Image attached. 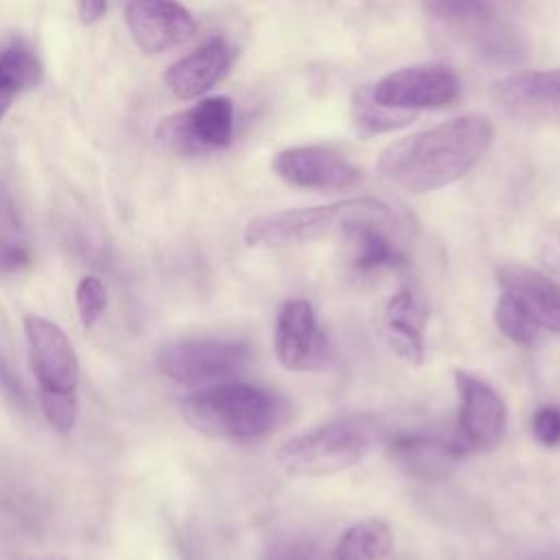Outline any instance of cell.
Returning <instances> with one entry per match:
<instances>
[{
	"label": "cell",
	"instance_id": "11",
	"mask_svg": "<svg viewBox=\"0 0 560 560\" xmlns=\"http://www.w3.org/2000/svg\"><path fill=\"white\" fill-rule=\"evenodd\" d=\"M497 109L521 122L560 120V68L516 72L490 90Z\"/></svg>",
	"mask_w": 560,
	"mask_h": 560
},
{
	"label": "cell",
	"instance_id": "18",
	"mask_svg": "<svg viewBox=\"0 0 560 560\" xmlns=\"http://www.w3.org/2000/svg\"><path fill=\"white\" fill-rule=\"evenodd\" d=\"M392 228H396V223L376 219L346 225L341 236L350 245V262L357 271L370 273L378 269H402L407 265L405 254L389 238Z\"/></svg>",
	"mask_w": 560,
	"mask_h": 560
},
{
	"label": "cell",
	"instance_id": "9",
	"mask_svg": "<svg viewBox=\"0 0 560 560\" xmlns=\"http://www.w3.org/2000/svg\"><path fill=\"white\" fill-rule=\"evenodd\" d=\"M24 337L39 392L77 394L81 378L79 354L63 328L44 315L31 313L24 317Z\"/></svg>",
	"mask_w": 560,
	"mask_h": 560
},
{
	"label": "cell",
	"instance_id": "21",
	"mask_svg": "<svg viewBox=\"0 0 560 560\" xmlns=\"http://www.w3.org/2000/svg\"><path fill=\"white\" fill-rule=\"evenodd\" d=\"M494 324L514 343H532L542 330L525 302L510 291H503L494 304Z\"/></svg>",
	"mask_w": 560,
	"mask_h": 560
},
{
	"label": "cell",
	"instance_id": "29",
	"mask_svg": "<svg viewBox=\"0 0 560 560\" xmlns=\"http://www.w3.org/2000/svg\"><path fill=\"white\" fill-rule=\"evenodd\" d=\"M22 228L18 208L11 199V195L7 192V188L0 184V230L9 232V234H18Z\"/></svg>",
	"mask_w": 560,
	"mask_h": 560
},
{
	"label": "cell",
	"instance_id": "23",
	"mask_svg": "<svg viewBox=\"0 0 560 560\" xmlns=\"http://www.w3.org/2000/svg\"><path fill=\"white\" fill-rule=\"evenodd\" d=\"M505 0H422L424 11L446 22H486Z\"/></svg>",
	"mask_w": 560,
	"mask_h": 560
},
{
	"label": "cell",
	"instance_id": "25",
	"mask_svg": "<svg viewBox=\"0 0 560 560\" xmlns=\"http://www.w3.org/2000/svg\"><path fill=\"white\" fill-rule=\"evenodd\" d=\"M74 302H77V313L81 324L85 328L94 326L107 306V289L103 280L96 276H83L77 284Z\"/></svg>",
	"mask_w": 560,
	"mask_h": 560
},
{
	"label": "cell",
	"instance_id": "28",
	"mask_svg": "<svg viewBox=\"0 0 560 560\" xmlns=\"http://www.w3.org/2000/svg\"><path fill=\"white\" fill-rule=\"evenodd\" d=\"M262 560H324L322 549L304 538H287L273 542Z\"/></svg>",
	"mask_w": 560,
	"mask_h": 560
},
{
	"label": "cell",
	"instance_id": "15",
	"mask_svg": "<svg viewBox=\"0 0 560 560\" xmlns=\"http://www.w3.org/2000/svg\"><path fill=\"white\" fill-rule=\"evenodd\" d=\"M389 462L407 477L440 481L462 462L451 438L427 433H398L387 442Z\"/></svg>",
	"mask_w": 560,
	"mask_h": 560
},
{
	"label": "cell",
	"instance_id": "30",
	"mask_svg": "<svg viewBox=\"0 0 560 560\" xmlns=\"http://www.w3.org/2000/svg\"><path fill=\"white\" fill-rule=\"evenodd\" d=\"M109 0H77V11L83 24H94L107 13Z\"/></svg>",
	"mask_w": 560,
	"mask_h": 560
},
{
	"label": "cell",
	"instance_id": "12",
	"mask_svg": "<svg viewBox=\"0 0 560 560\" xmlns=\"http://www.w3.org/2000/svg\"><path fill=\"white\" fill-rule=\"evenodd\" d=\"M276 175L298 188L348 190L361 182V171L330 147H291L273 158Z\"/></svg>",
	"mask_w": 560,
	"mask_h": 560
},
{
	"label": "cell",
	"instance_id": "10",
	"mask_svg": "<svg viewBox=\"0 0 560 560\" xmlns=\"http://www.w3.org/2000/svg\"><path fill=\"white\" fill-rule=\"evenodd\" d=\"M459 90V79L451 68L411 66L383 77L370 88V94L378 105L400 112H418L451 105L457 101Z\"/></svg>",
	"mask_w": 560,
	"mask_h": 560
},
{
	"label": "cell",
	"instance_id": "1",
	"mask_svg": "<svg viewBox=\"0 0 560 560\" xmlns=\"http://www.w3.org/2000/svg\"><path fill=\"white\" fill-rule=\"evenodd\" d=\"M492 122L468 114L389 144L378 160V175L405 192H429L470 173L492 144Z\"/></svg>",
	"mask_w": 560,
	"mask_h": 560
},
{
	"label": "cell",
	"instance_id": "16",
	"mask_svg": "<svg viewBox=\"0 0 560 560\" xmlns=\"http://www.w3.org/2000/svg\"><path fill=\"white\" fill-rule=\"evenodd\" d=\"M234 55V48L223 37H210L190 55L175 61L166 70L164 81L175 96L184 101L197 98L228 74Z\"/></svg>",
	"mask_w": 560,
	"mask_h": 560
},
{
	"label": "cell",
	"instance_id": "3",
	"mask_svg": "<svg viewBox=\"0 0 560 560\" xmlns=\"http://www.w3.org/2000/svg\"><path fill=\"white\" fill-rule=\"evenodd\" d=\"M378 440L376 418L343 416L287 440L278 451V462L295 477H326L365 459Z\"/></svg>",
	"mask_w": 560,
	"mask_h": 560
},
{
	"label": "cell",
	"instance_id": "24",
	"mask_svg": "<svg viewBox=\"0 0 560 560\" xmlns=\"http://www.w3.org/2000/svg\"><path fill=\"white\" fill-rule=\"evenodd\" d=\"M39 405L46 422L57 433H70L79 418V400L77 394L66 392H39Z\"/></svg>",
	"mask_w": 560,
	"mask_h": 560
},
{
	"label": "cell",
	"instance_id": "4",
	"mask_svg": "<svg viewBox=\"0 0 560 560\" xmlns=\"http://www.w3.org/2000/svg\"><path fill=\"white\" fill-rule=\"evenodd\" d=\"M387 221L396 223L394 210L374 197H354L326 206L291 208L256 217L247 223L243 238L249 247H295L319 241L332 232H343L354 221Z\"/></svg>",
	"mask_w": 560,
	"mask_h": 560
},
{
	"label": "cell",
	"instance_id": "6",
	"mask_svg": "<svg viewBox=\"0 0 560 560\" xmlns=\"http://www.w3.org/2000/svg\"><path fill=\"white\" fill-rule=\"evenodd\" d=\"M252 357L245 341L234 339H186L160 348L155 368L182 385H203L236 374Z\"/></svg>",
	"mask_w": 560,
	"mask_h": 560
},
{
	"label": "cell",
	"instance_id": "7",
	"mask_svg": "<svg viewBox=\"0 0 560 560\" xmlns=\"http://www.w3.org/2000/svg\"><path fill=\"white\" fill-rule=\"evenodd\" d=\"M155 136L175 153L199 155L230 147L234 136V107L225 96H210L186 112L160 122Z\"/></svg>",
	"mask_w": 560,
	"mask_h": 560
},
{
	"label": "cell",
	"instance_id": "2",
	"mask_svg": "<svg viewBox=\"0 0 560 560\" xmlns=\"http://www.w3.org/2000/svg\"><path fill=\"white\" fill-rule=\"evenodd\" d=\"M282 394L241 381H219L182 400V416L199 433L228 442H258L291 420Z\"/></svg>",
	"mask_w": 560,
	"mask_h": 560
},
{
	"label": "cell",
	"instance_id": "26",
	"mask_svg": "<svg viewBox=\"0 0 560 560\" xmlns=\"http://www.w3.org/2000/svg\"><path fill=\"white\" fill-rule=\"evenodd\" d=\"M31 249L18 238V234L0 232V276H15L31 267Z\"/></svg>",
	"mask_w": 560,
	"mask_h": 560
},
{
	"label": "cell",
	"instance_id": "13",
	"mask_svg": "<svg viewBox=\"0 0 560 560\" xmlns=\"http://www.w3.org/2000/svg\"><path fill=\"white\" fill-rule=\"evenodd\" d=\"M125 22L136 46L147 55L171 50L197 31L192 15L177 0H127Z\"/></svg>",
	"mask_w": 560,
	"mask_h": 560
},
{
	"label": "cell",
	"instance_id": "17",
	"mask_svg": "<svg viewBox=\"0 0 560 560\" xmlns=\"http://www.w3.org/2000/svg\"><path fill=\"white\" fill-rule=\"evenodd\" d=\"M497 282L503 291L518 295L540 328L560 335V284L527 265L508 262L497 267Z\"/></svg>",
	"mask_w": 560,
	"mask_h": 560
},
{
	"label": "cell",
	"instance_id": "14",
	"mask_svg": "<svg viewBox=\"0 0 560 560\" xmlns=\"http://www.w3.org/2000/svg\"><path fill=\"white\" fill-rule=\"evenodd\" d=\"M381 328L389 348L407 363L420 365L427 350V306L413 289L400 287L381 313Z\"/></svg>",
	"mask_w": 560,
	"mask_h": 560
},
{
	"label": "cell",
	"instance_id": "19",
	"mask_svg": "<svg viewBox=\"0 0 560 560\" xmlns=\"http://www.w3.org/2000/svg\"><path fill=\"white\" fill-rule=\"evenodd\" d=\"M392 545V527L383 518H363L339 536L332 560H383Z\"/></svg>",
	"mask_w": 560,
	"mask_h": 560
},
{
	"label": "cell",
	"instance_id": "5",
	"mask_svg": "<svg viewBox=\"0 0 560 560\" xmlns=\"http://www.w3.org/2000/svg\"><path fill=\"white\" fill-rule=\"evenodd\" d=\"M457 424L451 442L459 457L497 448L508 429V407L499 392L481 376L455 370Z\"/></svg>",
	"mask_w": 560,
	"mask_h": 560
},
{
	"label": "cell",
	"instance_id": "20",
	"mask_svg": "<svg viewBox=\"0 0 560 560\" xmlns=\"http://www.w3.org/2000/svg\"><path fill=\"white\" fill-rule=\"evenodd\" d=\"M42 74V61L31 48L15 44L0 52V120L9 112L15 96L39 85Z\"/></svg>",
	"mask_w": 560,
	"mask_h": 560
},
{
	"label": "cell",
	"instance_id": "22",
	"mask_svg": "<svg viewBox=\"0 0 560 560\" xmlns=\"http://www.w3.org/2000/svg\"><path fill=\"white\" fill-rule=\"evenodd\" d=\"M354 122L359 129H363L365 133H383V131H392L398 127L409 125L416 114L413 112H400V109H392L385 105H378L372 94L370 88H361L354 94Z\"/></svg>",
	"mask_w": 560,
	"mask_h": 560
},
{
	"label": "cell",
	"instance_id": "27",
	"mask_svg": "<svg viewBox=\"0 0 560 560\" xmlns=\"http://www.w3.org/2000/svg\"><path fill=\"white\" fill-rule=\"evenodd\" d=\"M532 435L540 446L553 448L560 444V409L553 405L536 409L532 416Z\"/></svg>",
	"mask_w": 560,
	"mask_h": 560
},
{
	"label": "cell",
	"instance_id": "8",
	"mask_svg": "<svg viewBox=\"0 0 560 560\" xmlns=\"http://www.w3.org/2000/svg\"><path fill=\"white\" fill-rule=\"evenodd\" d=\"M273 350L278 363L289 372H319L330 363V341L306 300H289L280 306L273 324Z\"/></svg>",
	"mask_w": 560,
	"mask_h": 560
}]
</instances>
